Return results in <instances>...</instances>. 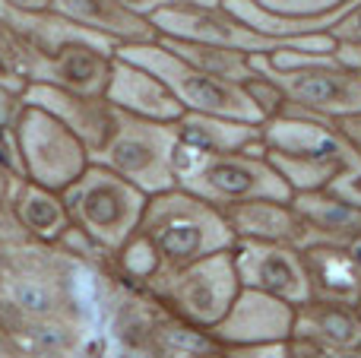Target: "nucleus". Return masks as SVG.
Returning a JSON list of instances; mask_svg holds the SVG:
<instances>
[{
	"label": "nucleus",
	"instance_id": "obj_1",
	"mask_svg": "<svg viewBox=\"0 0 361 358\" xmlns=\"http://www.w3.org/2000/svg\"><path fill=\"white\" fill-rule=\"evenodd\" d=\"M250 67L273 80L288 95L295 108L336 121L343 114L361 111V70H352L333 51H273L250 54Z\"/></svg>",
	"mask_w": 361,
	"mask_h": 358
},
{
	"label": "nucleus",
	"instance_id": "obj_2",
	"mask_svg": "<svg viewBox=\"0 0 361 358\" xmlns=\"http://www.w3.org/2000/svg\"><path fill=\"white\" fill-rule=\"evenodd\" d=\"M137 232L152 245L162 266H184L190 260L235 247V235L222 209L180 187L152 194L146 200Z\"/></svg>",
	"mask_w": 361,
	"mask_h": 358
},
{
	"label": "nucleus",
	"instance_id": "obj_3",
	"mask_svg": "<svg viewBox=\"0 0 361 358\" xmlns=\"http://www.w3.org/2000/svg\"><path fill=\"white\" fill-rule=\"evenodd\" d=\"M175 187L219 209L247 200H292V187L267 162V156H216L184 143L175 149Z\"/></svg>",
	"mask_w": 361,
	"mask_h": 358
},
{
	"label": "nucleus",
	"instance_id": "obj_4",
	"mask_svg": "<svg viewBox=\"0 0 361 358\" xmlns=\"http://www.w3.org/2000/svg\"><path fill=\"white\" fill-rule=\"evenodd\" d=\"M70 226L114 254L140 226V216L149 197L133 187L127 178L114 175L99 162H89L73 184L61 190Z\"/></svg>",
	"mask_w": 361,
	"mask_h": 358
},
{
	"label": "nucleus",
	"instance_id": "obj_5",
	"mask_svg": "<svg viewBox=\"0 0 361 358\" xmlns=\"http://www.w3.org/2000/svg\"><path fill=\"white\" fill-rule=\"evenodd\" d=\"M118 57L137 63V67L149 70L152 76L169 86V92L180 101L184 111L197 114H219V118H238L250 121V124H263L257 105L250 101V95L244 92L241 82L219 80L212 73H203L193 63L180 61L178 54H171L165 44L159 42H133V44H118L114 51Z\"/></svg>",
	"mask_w": 361,
	"mask_h": 358
},
{
	"label": "nucleus",
	"instance_id": "obj_6",
	"mask_svg": "<svg viewBox=\"0 0 361 358\" xmlns=\"http://www.w3.org/2000/svg\"><path fill=\"white\" fill-rule=\"evenodd\" d=\"M146 289L165 302L178 314V321H187L200 330H212L225 314L231 302L241 292L235 273L231 251H219L209 257L190 260L184 266H162L146 283Z\"/></svg>",
	"mask_w": 361,
	"mask_h": 358
},
{
	"label": "nucleus",
	"instance_id": "obj_7",
	"mask_svg": "<svg viewBox=\"0 0 361 358\" xmlns=\"http://www.w3.org/2000/svg\"><path fill=\"white\" fill-rule=\"evenodd\" d=\"M175 124L146 121L124 114L118 133L102 152H95L89 162H99L111 168L114 175L127 178L133 187H140L146 197L162 194L175 187V149H178Z\"/></svg>",
	"mask_w": 361,
	"mask_h": 358
},
{
	"label": "nucleus",
	"instance_id": "obj_8",
	"mask_svg": "<svg viewBox=\"0 0 361 358\" xmlns=\"http://www.w3.org/2000/svg\"><path fill=\"white\" fill-rule=\"evenodd\" d=\"M23 159V178L51 190H63L86 171L89 152L54 114L35 105H23L13 127Z\"/></svg>",
	"mask_w": 361,
	"mask_h": 358
},
{
	"label": "nucleus",
	"instance_id": "obj_9",
	"mask_svg": "<svg viewBox=\"0 0 361 358\" xmlns=\"http://www.w3.org/2000/svg\"><path fill=\"white\" fill-rule=\"evenodd\" d=\"M231 260H235L241 289L263 292L295 308L311 302V285H307L305 260L298 247L273 245V241H235Z\"/></svg>",
	"mask_w": 361,
	"mask_h": 358
},
{
	"label": "nucleus",
	"instance_id": "obj_10",
	"mask_svg": "<svg viewBox=\"0 0 361 358\" xmlns=\"http://www.w3.org/2000/svg\"><path fill=\"white\" fill-rule=\"evenodd\" d=\"M23 101L54 114L86 146L89 159L111 143V137L118 133L121 121H124V111H118L105 95H82L70 92V89L44 86V82H29L23 92Z\"/></svg>",
	"mask_w": 361,
	"mask_h": 358
},
{
	"label": "nucleus",
	"instance_id": "obj_11",
	"mask_svg": "<svg viewBox=\"0 0 361 358\" xmlns=\"http://www.w3.org/2000/svg\"><path fill=\"white\" fill-rule=\"evenodd\" d=\"M295 327V304L269 298L263 292L241 289L231 302L228 314L209 330L216 346H276L292 336Z\"/></svg>",
	"mask_w": 361,
	"mask_h": 358
},
{
	"label": "nucleus",
	"instance_id": "obj_12",
	"mask_svg": "<svg viewBox=\"0 0 361 358\" xmlns=\"http://www.w3.org/2000/svg\"><path fill=\"white\" fill-rule=\"evenodd\" d=\"M105 99L118 111L133 114V118H146V121H162V124H175L184 114L180 101L169 92V86L159 76H152L149 70L137 67V63L124 61L118 54H114V63H111Z\"/></svg>",
	"mask_w": 361,
	"mask_h": 358
},
{
	"label": "nucleus",
	"instance_id": "obj_13",
	"mask_svg": "<svg viewBox=\"0 0 361 358\" xmlns=\"http://www.w3.org/2000/svg\"><path fill=\"white\" fill-rule=\"evenodd\" d=\"M235 241H273V245H292L298 251L314 245L311 228L295 213L292 200H247L222 206Z\"/></svg>",
	"mask_w": 361,
	"mask_h": 358
},
{
	"label": "nucleus",
	"instance_id": "obj_14",
	"mask_svg": "<svg viewBox=\"0 0 361 358\" xmlns=\"http://www.w3.org/2000/svg\"><path fill=\"white\" fill-rule=\"evenodd\" d=\"M175 130L180 143L200 152H216V156H235V152L267 156L263 124H250V121L184 111L180 121H175Z\"/></svg>",
	"mask_w": 361,
	"mask_h": 358
},
{
	"label": "nucleus",
	"instance_id": "obj_15",
	"mask_svg": "<svg viewBox=\"0 0 361 358\" xmlns=\"http://www.w3.org/2000/svg\"><path fill=\"white\" fill-rule=\"evenodd\" d=\"M311 298L339 304L361 302V257L343 245H311L301 251Z\"/></svg>",
	"mask_w": 361,
	"mask_h": 358
},
{
	"label": "nucleus",
	"instance_id": "obj_16",
	"mask_svg": "<svg viewBox=\"0 0 361 358\" xmlns=\"http://www.w3.org/2000/svg\"><path fill=\"white\" fill-rule=\"evenodd\" d=\"M51 10L61 13L63 19L82 25L89 32L111 38L114 44H133V42H156L159 32L149 19L124 10L114 0H54Z\"/></svg>",
	"mask_w": 361,
	"mask_h": 358
},
{
	"label": "nucleus",
	"instance_id": "obj_17",
	"mask_svg": "<svg viewBox=\"0 0 361 358\" xmlns=\"http://www.w3.org/2000/svg\"><path fill=\"white\" fill-rule=\"evenodd\" d=\"M10 213L16 216L19 228L38 241H61L63 232L70 228V216L63 206L61 190L42 187V184L29 181V178H16L10 187Z\"/></svg>",
	"mask_w": 361,
	"mask_h": 358
},
{
	"label": "nucleus",
	"instance_id": "obj_18",
	"mask_svg": "<svg viewBox=\"0 0 361 358\" xmlns=\"http://www.w3.org/2000/svg\"><path fill=\"white\" fill-rule=\"evenodd\" d=\"M292 206L311 228L314 245H324V241L326 245H345V241L361 238V209L339 200L330 190L320 187L292 194Z\"/></svg>",
	"mask_w": 361,
	"mask_h": 358
},
{
	"label": "nucleus",
	"instance_id": "obj_19",
	"mask_svg": "<svg viewBox=\"0 0 361 358\" xmlns=\"http://www.w3.org/2000/svg\"><path fill=\"white\" fill-rule=\"evenodd\" d=\"M292 336H320V340L336 342V346H355L358 342V323L339 302H320V298H311V302H305V304L295 308Z\"/></svg>",
	"mask_w": 361,
	"mask_h": 358
},
{
	"label": "nucleus",
	"instance_id": "obj_20",
	"mask_svg": "<svg viewBox=\"0 0 361 358\" xmlns=\"http://www.w3.org/2000/svg\"><path fill=\"white\" fill-rule=\"evenodd\" d=\"M159 44L178 54L180 61L193 63L203 73H212L219 80H231V82H247L254 76V67H250V54H241V51H228V48H216V44H203V42H180V38H156Z\"/></svg>",
	"mask_w": 361,
	"mask_h": 358
},
{
	"label": "nucleus",
	"instance_id": "obj_21",
	"mask_svg": "<svg viewBox=\"0 0 361 358\" xmlns=\"http://www.w3.org/2000/svg\"><path fill=\"white\" fill-rule=\"evenodd\" d=\"M10 302L19 311L35 314V317H48L57 308L54 289L44 283H35V279H16V283H10Z\"/></svg>",
	"mask_w": 361,
	"mask_h": 358
},
{
	"label": "nucleus",
	"instance_id": "obj_22",
	"mask_svg": "<svg viewBox=\"0 0 361 358\" xmlns=\"http://www.w3.org/2000/svg\"><path fill=\"white\" fill-rule=\"evenodd\" d=\"M241 86H244V92L250 95V101L257 105V111H260V118H263V121L286 114V108H288V95L282 92V89L276 86L273 80H267V76H260V73L254 70V76H250L247 82H241Z\"/></svg>",
	"mask_w": 361,
	"mask_h": 358
},
{
	"label": "nucleus",
	"instance_id": "obj_23",
	"mask_svg": "<svg viewBox=\"0 0 361 358\" xmlns=\"http://www.w3.org/2000/svg\"><path fill=\"white\" fill-rule=\"evenodd\" d=\"M324 190H330V194H336L339 200H345L355 209H361V156L355 149L349 152V159L343 162V168L330 178V184H326Z\"/></svg>",
	"mask_w": 361,
	"mask_h": 358
},
{
	"label": "nucleus",
	"instance_id": "obj_24",
	"mask_svg": "<svg viewBox=\"0 0 361 358\" xmlns=\"http://www.w3.org/2000/svg\"><path fill=\"white\" fill-rule=\"evenodd\" d=\"M23 95L13 92V89L0 86V130H13L19 121V111H23Z\"/></svg>",
	"mask_w": 361,
	"mask_h": 358
},
{
	"label": "nucleus",
	"instance_id": "obj_25",
	"mask_svg": "<svg viewBox=\"0 0 361 358\" xmlns=\"http://www.w3.org/2000/svg\"><path fill=\"white\" fill-rule=\"evenodd\" d=\"M0 86H4V89H13V92H19V95L25 92V86H29V80L19 73V67L13 63V57L6 54L4 42H0Z\"/></svg>",
	"mask_w": 361,
	"mask_h": 358
},
{
	"label": "nucleus",
	"instance_id": "obj_26",
	"mask_svg": "<svg viewBox=\"0 0 361 358\" xmlns=\"http://www.w3.org/2000/svg\"><path fill=\"white\" fill-rule=\"evenodd\" d=\"M114 4H121L124 10L137 13V16H143V19H152L159 10H162V6L175 4V0H114Z\"/></svg>",
	"mask_w": 361,
	"mask_h": 358
},
{
	"label": "nucleus",
	"instance_id": "obj_27",
	"mask_svg": "<svg viewBox=\"0 0 361 358\" xmlns=\"http://www.w3.org/2000/svg\"><path fill=\"white\" fill-rule=\"evenodd\" d=\"M4 4L16 6V10H32V13H38V10H51V4H54V0H4Z\"/></svg>",
	"mask_w": 361,
	"mask_h": 358
},
{
	"label": "nucleus",
	"instance_id": "obj_28",
	"mask_svg": "<svg viewBox=\"0 0 361 358\" xmlns=\"http://www.w3.org/2000/svg\"><path fill=\"white\" fill-rule=\"evenodd\" d=\"M13 181H16V175H10V171L0 165V203H6V197H10V187Z\"/></svg>",
	"mask_w": 361,
	"mask_h": 358
}]
</instances>
